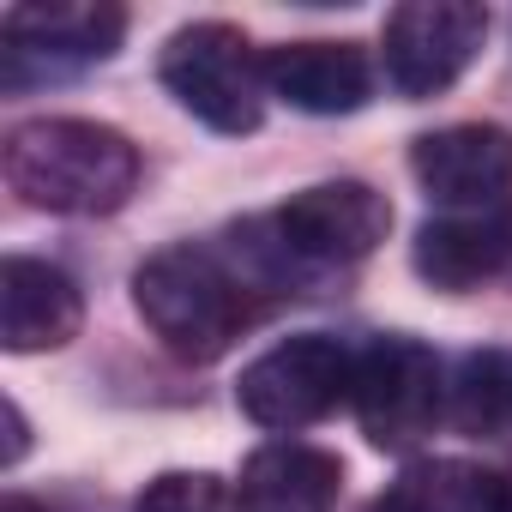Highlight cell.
I'll list each match as a JSON object with an SVG mask.
<instances>
[{"instance_id": "9", "label": "cell", "mask_w": 512, "mask_h": 512, "mask_svg": "<svg viewBox=\"0 0 512 512\" xmlns=\"http://www.w3.org/2000/svg\"><path fill=\"white\" fill-rule=\"evenodd\" d=\"M410 260L446 296H464V290H482V284L506 278L512 272V205L452 211V217L422 223Z\"/></svg>"}, {"instance_id": "3", "label": "cell", "mask_w": 512, "mask_h": 512, "mask_svg": "<svg viewBox=\"0 0 512 512\" xmlns=\"http://www.w3.org/2000/svg\"><path fill=\"white\" fill-rule=\"evenodd\" d=\"M157 79L211 133H253L260 115H266V61L253 55V43L223 19L181 25L163 43Z\"/></svg>"}, {"instance_id": "6", "label": "cell", "mask_w": 512, "mask_h": 512, "mask_svg": "<svg viewBox=\"0 0 512 512\" xmlns=\"http://www.w3.org/2000/svg\"><path fill=\"white\" fill-rule=\"evenodd\" d=\"M356 422L380 452H410L416 440L434 434V422L446 416V386H440V362L428 344L416 338H374L356 356Z\"/></svg>"}, {"instance_id": "15", "label": "cell", "mask_w": 512, "mask_h": 512, "mask_svg": "<svg viewBox=\"0 0 512 512\" xmlns=\"http://www.w3.org/2000/svg\"><path fill=\"white\" fill-rule=\"evenodd\" d=\"M133 512H241V494L211 470H169L139 494Z\"/></svg>"}, {"instance_id": "5", "label": "cell", "mask_w": 512, "mask_h": 512, "mask_svg": "<svg viewBox=\"0 0 512 512\" xmlns=\"http://www.w3.org/2000/svg\"><path fill=\"white\" fill-rule=\"evenodd\" d=\"M127 13L109 0H61V7H13L0 19V85L25 91L37 79H67L121 49Z\"/></svg>"}, {"instance_id": "18", "label": "cell", "mask_w": 512, "mask_h": 512, "mask_svg": "<svg viewBox=\"0 0 512 512\" xmlns=\"http://www.w3.org/2000/svg\"><path fill=\"white\" fill-rule=\"evenodd\" d=\"M500 512H512V476H506V488H500Z\"/></svg>"}, {"instance_id": "2", "label": "cell", "mask_w": 512, "mask_h": 512, "mask_svg": "<svg viewBox=\"0 0 512 512\" xmlns=\"http://www.w3.org/2000/svg\"><path fill=\"white\" fill-rule=\"evenodd\" d=\"M133 302L157 344L181 362H217L253 320L266 296L235 260L211 247H163L133 272Z\"/></svg>"}, {"instance_id": "12", "label": "cell", "mask_w": 512, "mask_h": 512, "mask_svg": "<svg viewBox=\"0 0 512 512\" xmlns=\"http://www.w3.org/2000/svg\"><path fill=\"white\" fill-rule=\"evenodd\" d=\"M344 488V464L302 440H272L241 464V512H332Z\"/></svg>"}, {"instance_id": "7", "label": "cell", "mask_w": 512, "mask_h": 512, "mask_svg": "<svg viewBox=\"0 0 512 512\" xmlns=\"http://www.w3.org/2000/svg\"><path fill=\"white\" fill-rule=\"evenodd\" d=\"M488 37V13L470 0H404L386 13V85L410 103L440 97L464 79Z\"/></svg>"}, {"instance_id": "10", "label": "cell", "mask_w": 512, "mask_h": 512, "mask_svg": "<svg viewBox=\"0 0 512 512\" xmlns=\"http://www.w3.org/2000/svg\"><path fill=\"white\" fill-rule=\"evenodd\" d=\"M79 320H85V302L61 266L25 260V253L0 266V344L13 356L61 350L67 338H79Z\"/></svg>"}, {"instance_id": "13", "label": "cell", "mask_w": 512, "mask_h": 512, "mask_svg": "<svg viewBox=\"0 0 512 512\" xmlns=\"http://www.w3.org/2000/svg\"><path fill=\"white\" fill-rule=\"evenodd\" d=\"M500 488L506 476L470 458H416L368 512H500Z\"/></svg>"}, {"instance_id": "11", "label": "cell", "mask_w": 512, "mask_h": 512, "mask_svg": "<svg viewBox=\"0 0 512 512\" xmlns=\"http://www.w3.org/2000/svg\"><path fill=\"white\" fill-rule=\"evenodd\" d=\"M266 91L302 115H356L374 91V67L356 43H284L266 55Z\"/></svg>"}, {"instance_id": "16", "label": "cell", "mask_w": 512, "mask_h": 512, "mask_svg": "<svg viewBox=\"0 0 512 512\" xmlns=\"http://www.w3.org/2000/svg\"><path fill=\"white\" fill-rule=\"evenodd\" d=\"M25 440H31V434H25V410L7 398V464H19V458H25Z\"/></svg>"}, {"instance_id": "4", "label": "cell", "mask_w": 512, "mask_h": 512, "mask_svg": "<svg viewBox=\"0 0 512 512\" xmlns=\"http://www.w3.org/2000/svg\"><path fill=\"white\" fill-rule=\"evenodd\" d=\"M350 386H356V356L326 332H296L241 368L235 398L260 428L284 434V428H308L332 416L338 398H350Z\"/></svg>"}, {"instance_id": "14", "label": "cell", "mask_w": 512, "mask_h": 512, "mask_svg": "<svg viewBox=\"0 0 512 512\" xmlns=\"http://www.w3.org/2000/svg\"><path fill=\"white\" fill-rule=\"evenodd\" d=\"M446 416L476 434V440H500L512 434V350L506 344H488V350H470L446 386Z\"/></svg>"}, {"instance_id": "8", "label": "cell", "mask_w": 512, "mask_h": 512, "mask_svg": "<svg viewBox=\"0 0 512 512\" xmlns=\"http://www.w3.org/2000/svg\"><path fill=\"white\" fill-rule=\"evenodd\" d=\"M410 175L434 205L452 211H488L512 193V133L488 121H458L440 133H422L410 145Z\"/></svg>"}, {"instance_id": "17", "label": "cell", "mask_w": 512, "mask_h": 512, "mask_svg": "<svg viewBox=\"0 0 512 512\" xmlns=\"http://www.w3.org/2000/svg\"><path fill=\"white\" fill-rule=\"evenodd\" d=\"M7 512H55V506H43V500H31V494H7Z\"/></svg>"}, {"instance_id": "1", "label": "cell", "mask_w": 512, "mask_h": 512, "mask_svg": "<svg viewBox=\"0 0 512 512\" xmlns=\"http://www.w3.org/2000/svg\"><path fill=\"white\" fill-rule=\"evenodd\" d=\"M7 187L61 217H103L121 211L139 187V151L127 133L103 121H73V115H43L7 133Z\"/></svg>"}]
</instances>
